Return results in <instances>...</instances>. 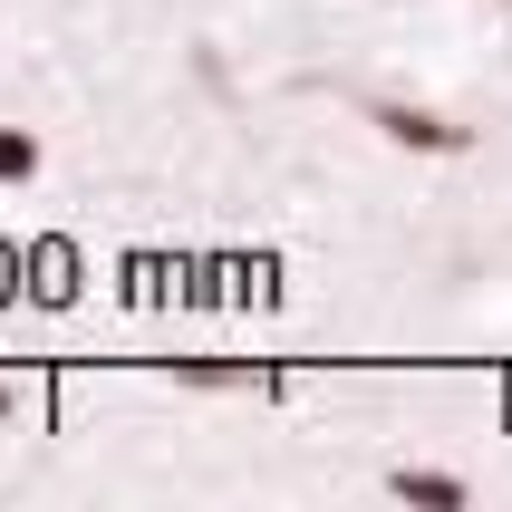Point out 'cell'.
I'll return each instance as SVG.
<instances>
[{
    "instance_id": "obj_1",
    "label": "cell",
    "mask_w": 512,
    "mask_h": 512,
    "mask_svg": "<svg viewBox=\"0 0 512 512\" xmlns=\"http://www.w3.org/2000/svg\"><path fill=\"white\" fill-rule=\"evenodd\" d=\"M368 126L387 145H406V155H464L474 145V126H455V116H435V107H406V97H377Z\"/></svg>"
},
{
    "instance_id": "obj_2",
    "label": "cell",
    "mask_w": 512,
    "mask_h": 512,
    "mask_svg": "<svg viewBox=\"0 0 512 512\" xmlns=\"http://www.w3.org/2000/svg\"><path fill=\"white\" fill-rule=\"evenodd\" d=\"M387 493H397V503H416V512H464V503H474V484H464V474H445V464H397V474H387Z\"/></svg>"
},
{
    "instance_id": "obj_3",
    "label": "cell",
    "mask_w": 512,
    "mask_h": 512,
    "mask_svg": "<svg viewBox=\"0 0 512 512\" xmlns=\"http://www.w3.org/2000/svg\"><path fill=\"white\" fill-rule=\"evenodd\" d=\"M39 174V136L29 126H0V184H29Z\"/></svg>"
},
{
    "instance_id": "obj_4",
    "label": "cell",
    "mask_w": 512,
    "mask_h": 512,
    "mask_svg": "<svg viewBox=\"0 0 512 512\" xmlns=\"http://www.w3.org/2000/svg\"><path fill=\"white\" fill-rule=\"evenodd\" d=\"M10 406H20V397H10V387H0V416H10Z\"/></svg>"
}]
</instances>
